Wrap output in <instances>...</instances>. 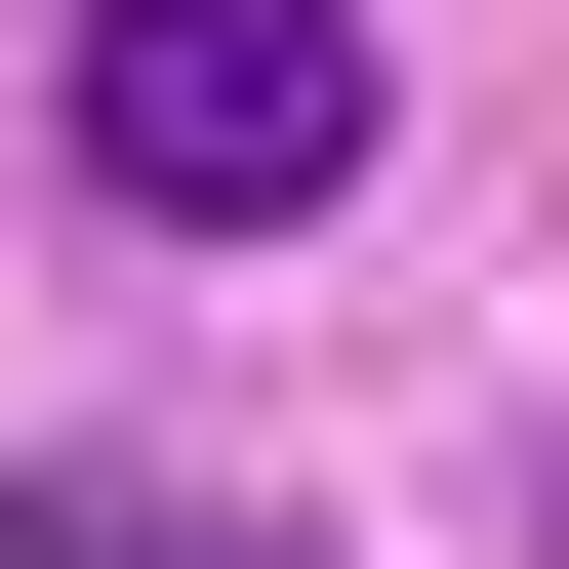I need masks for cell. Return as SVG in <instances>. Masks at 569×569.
<instances>
[{"label": "cell", "mask_w": 569, "mask_h": 569, "mask_svg": "<svg viewBox=\"0 0 569 569\" xmlns=\"http://www.w3.org/2000/svg\"><path fill=\"white\" fill-rule=\"evenodd\" d=\"M41 163L122 244H284V203H367V0H82L41 41Z\"/></svg>", "instance_id": "1"}, {"label": "cell", "mask_w": 569, "mask_h": 569, "mask_svg": "<svg viewBox=\"0 0 569 569\" xmlns=\"http://www.w3.org/2000/svg\"><path fill=\"white\" fill-rule=\"evenodd\" d=\"M0 529H41V569H284L244 488H122V448H82V488H0Z\"/></svg>", "instance_id": "2"}]
</instances>
